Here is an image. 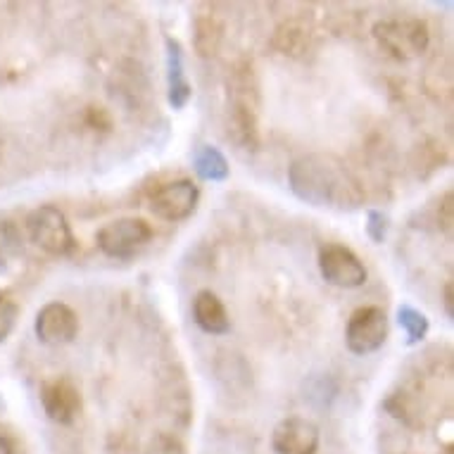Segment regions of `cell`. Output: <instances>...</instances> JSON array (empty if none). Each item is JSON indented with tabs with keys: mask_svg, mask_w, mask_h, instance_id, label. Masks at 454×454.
Masks as SVG:
<instances>
[{
	"mask_svg": "<svg viewBox=\"0 0 454 454\" xmlns=\"http://www.w3.org/2000/svg\"><path fill=\"white\" fill-rule=\"evenodd\" d=\"M288 184L295 198L312 207L352 212L362 207L364 193L340 157L312 153L298 157L288 169Z\"/></svg>",
	"mask_w": 454,
	"mask_h": 454,
	"instance_id": "1",
	"label": "cell"
},
{
	"mask_svg": "<svg viewBox=\"0 0 454 454\" xmlns=\"http://www.w3.org/2000/svg\"><path fill=\"white\" fill-rule=\"evenodd\" d=\"M373 38L395 60H414L431 43L428 24L419 17H387L373 24Z\"/></svg>",
	"mask_w": 454,
	"mask_h": 454,
	"instance_id": "2",
	"label": "cell"
},
{
	"mask_svg": "<svg viewBox=\"0 0 454 454\" xmlns=\"http://www.w3.org/2000/svg\"><path fill=\"white\" fill-rule=\"evenodd\" d=\"M250 79H253L250 67L233 74V100L229 105V136L246 150H254L260 143L257 100Z\"/></svg>",
	"mask_w": 454,
	"mask_h": 454,
	"instance_id": "3",
	"label": "cell"
},
{
	"mask_svg": "<svg viewBox=\"0 0 454 454\" xmlns=\"http://www.w3.org/2000/svg\"><path fill=\"white\" fill-rule=\"evenodd\" d=\"M27 233L34 246L52 257H67L74 253L76 239L72 233V226H69L67 216L55 205H41V207L31 209L27 216Z\"/></svg>",
	"mask_w": 454,
	"mask_h": 454,
	"instance_id": "4",
	"label": "cell"
},
{
	"mask_svg": "<svg viewBox=\"0 0 454 454\" xmlns=\"http://www.w3.org/2000/svg\"><path fill=\"white\" fill-rule=\"evenodd\" d=\"M150 239H153V226L141 216H121V219L105 223L96 233L98 247L114 260L134 257L138 250L148 246Z\"/></svg>",
	"mask_w": 454,
	"mask_h": 454,
	"instance_id": "5",
	"label": "cell"
},
{
	"mask_svg": "<svg viewBox=\"0 0 454 454\" xmlns=\"http://www.w3.org/2000/svg\"><path fill=\"white\" fill-rule=\"evenodd\" d=\"M387 340V317L380 307L355 309L345 328V343L352 355H372Z\"/></svg>",
	"mask_w": 454,
	"mask_h": 454,
	"instance_id": "6",
	"label": "cell"
},
{
	"mask_svg": "<svg viewBox=\"0 0 454 454\" xmlns=\"http://www.w3.org/2000/svg\"><path fill=\"white\" fill-rule=\"evenodd\" d=\"M200 191L191 179H176L155 188L150 195V212L162 222H184L198 207Z\"/></svg>",
	"mask_w": 454,
	"mask_h": 454,
	"instance_id": "7",
	"label": "cell"
},
{
	"mask_svg": "<svg viewBox=\"0 0 454 454\" xmlns=\"http://www.w3.org/2000/svg\"><path fill=\"white\" fill-rule=\"evenodd\" d=\"M319 271L331 286L338 288H359L369 278L364 262L350 247L338 243H328L319 250Z\"/></svg>",
	"mask_w": 454,
	"mask_h": 454,
	"instance_id": "8",
	"label": "cell"
},
{
	"mask_svg": "<svg viewBox=\"0 0 454 454\" xmlns=\"http://www.w3.org/2000/svg\"><path fill=\"white\" fill-rule=\"evenodd\" d=\"M41 404L51 421L62 426L74 424L82 414L83 400L74 380L67 376H55V379L43 380L41 386Z\"/></svg>",
	"mask_w": 454,
	"mask_h": 454,
	"instance_id": "9",
	"label": "cell"
},
{
	"mask_svg": "<svg viewBox=\"0 0 454 454\" xmlns=\"http://www.w3.org/2000/svg\"><path fill=\"white\" fill-rule=\"evenodd\" d=\"M34 331L43 345H67L79 333V317L65 302H48L36 314Z\"/></svg>",
	"mask_w": 454,
	"mask_h": 454,
	"instance_id": "10",
	"label": "cell"
},
{
	"mask_svg": "<svg viewBox=\"0 0 454 454\" xmlns=\"http://www.w3.org/2000/svg\"><path fill=\"white\" fill-rule=\"evenodd\" d=\"M271 447H274L276 454H317L319 428L307 419H283L281 424L274 428Z\"/></svg>",
	"mask_w": 454,
	"mask_h": 454,
	"instance_id": "11",
	"label": "cell"
},
{
	"mask_svg": "<svg viewBox=\"0 0 454 454\" xmlns=\"http://www.w3.org/2000/svg\"><path fill=\"white\" fill-rule=\"evenodd\" d=\"M164 45H167V100L174 110H184L193 96L186 76V65H184V48L172 36H167Z\"/></svg>",
	"mask_w": 454,
	"mask_h": 454,
	"instance_id": "12",
	"label": "cell"
},
{
	"mask_svg": "<svg viewBox=\"0 0 454 454\" xmlns=\"http://www.w3.org/2000/svg\"><path fill=\"white\" fill-rule=\"evenodd\" d=\"M223 38L222 17L216 15L215 5L202 3L193 15V45L200 58H215Z\"/></svg>",
	"mask_w": 454,
	"mask_h": 454,
	"instance_id": "13",
	"label": "cell"
},
{
	"mask_svg": "<svg viewBox=\"0 0 454 454\" xmlns=\"http://www.w3.org/2000/svg\"><path fill=\"white\" fill-rule=\"evenodd\" d=\"M193 319L195 324L209 335H223L231 331V319L229 312L216 293L212 291H200L193 300Z\"/></svg>",
	"mask_w": 454,
	"mask_h": 454,
	"instance_id": "14",
	"label": "cell"
},
{
	"mask_svg": "<svg viewBox=\"0 0 454 454\" xmlns=\"http://www.w3.org/2000/svg\"><path fill=\"white\" fill-rule=\"evenodd\" d=\"M193 167L195 174L200 176L202 181H212V184H219V181L229 179L231 174V167H229V160L223 155L222 150L215 148V145H198L193 155Z\"/></svg>",
	"mask_w": 454,
	"mask_h": 454,
	"instance_id": "15",
	"label": "cell"
},
{
	"mask_svg": "<svg viewBox=\"0 0 454 454\" xmlns=\"http://www.w3.org/2000/svg\"><path fill=\"white\" fill-rule=\"evenodd\" d=\"M22 231L15 222H0V271L22 254Z\"/></svg>",
	"mask_w": 454,
	"mask_h": 454,
	"instance_id": "16",
	"label": "cell"
},
{
	"mask_svg": "<svg viewBox=\"0 0 454 454\" xmlns=\"http://www.w3.org/2000/svg\"><path fill=\"white\" fill-rule=\"evenodd\" d=\"M397 321H400V326L404 328V333H407V343L417 345L421 343L428 333V317L424 312H419L417 307L411 305H403L397 309Z\"/></svg>",
	"mask_w": 454,
	"mask_h": 454,
	"instance_id": "17",
	"label": "cell"
},
{
	"mask_svg": "<svg viewBox=\"0 0 454 454\" xmlns=\"http://www.w3.org/2000/svg\"><path fill=\"white\" fill-rule=\"evenodd\" d=\"M17 317H20V305L10 295L0 293V343L8 340V335L17 324Z\"/></svg>",
	"mask_w": 454,
	"mask_h": 454,
	"instance_id": "18",
	"label": "cell"
},
{
	"mask_svg": "<svg viewBox=\"0 0 454 454\" xmlns=\"http://www.w3.org/2000/svg\"><path fill=\"white\" fill-rule=\"evenodd\" d=\"M366 236L373 243H383L387 236V215L380 209H369L366 212Z\"/></svg>",
	"mask_w": 454,
	"mask_h": 454,
	"instance_id": "19",
	"label": "cell"
},
{
	"mask_svg": "<svg viewBox=\"0 0 454 454\" xmlns=\"http://www.w3.org/2000/svg\"><path fill=\"white\" fill-rule=\"evenodd\" d=\"M148 454H184V447L179 440L169 438V435H157L148 447Z\"/></svg>",
	"mask_w": 454,
	"mask_h": 454,
	"instance_id": "20",
	"label": "cell"
},
{
	"mask_svg": "<svg viewBox=\"0 0 454 454\" xmlns=\"http://www.w3.org/2000/svg\"><path fill=\"white\" fill-rule=\"evenodd\" d=\"M438 222L447 233H452V223H454L452 191H447V193L442 195V202H440V207H438Z\"/></svg>",
	"mask_w": 454,
	"mask_h": 454,
	"instance_id": "21",
	"label": "cell"
},
{
	"mask_svg": "<svg viewBox=\"0 0 454 454\" xmlns=\"http://www.w3.org/2000/svg\"><path fill=\"white\" fill-rule=\"evenodd\" d=\"M86 120H89V124L93 129H103V131H107V129L112 127L110 117H107V112H105L103 107H90L89 114H86Z\"/></svg>",
	"mask_w": 454,
	"mask_h": 454,
	"instance_id": "22",
	"label": "cell"
},
{
	"mask_svg": "<svg viewBox=\"0 0 454 454\" xmlns=\"http://www.w3.org/2000/svg\"><path fill=\"white\" fill-rule=\"evenodd\" d=\"M445 312L447 319H454V286L447 283L445 286Z\"/></svg>",
	"mask_w": 454,
	"mask_h": 454,
	"instance_id": "23",
	"label": "cell"
},
{
	"mask_svg": "<svg viewBox=\"0 0 454 454\" xmlns=\"http://www.w3.org/2000/svg\"><path fill=\"white\" fill-rule=\"evenodd\" d=\"M0 454H12V445H10L5 435H0Z\"/></svg>",
	"mask_w": 454,
	"mask_h": 454,
	"instance_id": "24",
	"label": "cell"
}]
</instances>
